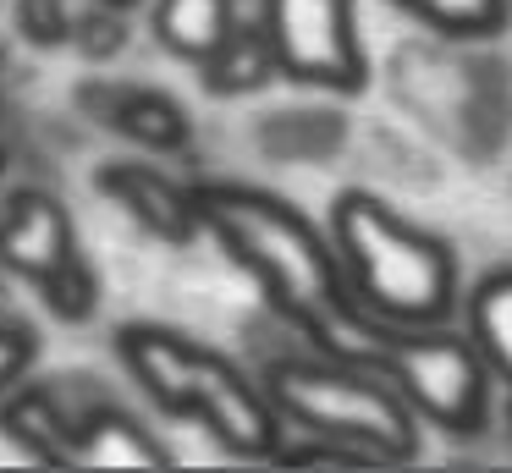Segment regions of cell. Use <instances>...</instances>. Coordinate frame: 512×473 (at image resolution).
<instances>
[{"label": "cell", "instance_id": "cell-1", "mask_svg": "<svg viewBox=\"0 0 512 473\" xmlns=\"http://www.w3.org/2000/svg\"><path fill=\"white\" fill-rule=\"evenodd\" d=\"M204 209V237L265 292L270 314L298 330L303 347L358 358L369 336V308L353 297L336 259L331 226H314L298 204L254 182H193Z\"/></svg>", "mask_w": 512, "mask_h": 473}, {"label": "cell", "instance_id": "cell-2", "mask_svg": "<svg viewBox=\"0 0 512 473\" xmlns=\"http://www.w3.org/2000/svg\"><path fill=\"white\" fill-rule=\"evenodd\" d=\"M116 363L160 413L199 424L226 457L270 462L287 440V418L276 413L265 380L232 363L226 352L193 341L188 330L133 319L116 330Z\"/></svg>", "mask_w": 512, "mask_h": 473}, {"label": "cell", "instance_id": "cell-3", "mask_svg": "<svg viewBox=\"0 0 512 473\" xmlns=\"http://www.w3.org/2000/svg\"><path fill=\"white\" fill-rule=\"evenodd\" d=\"M331 242L353 297L386 325H446L463 308L452 242L413 226L364 187H347L331 204Z\"/></svg>", "mask_w": 512, "mask_h": 473}, {"label": "cell", "instance_id": "cell-4", "mask_svg": "<svg viewBox=\"0 0 512 473\" xmlns=\"http://www.w3.org/2000/svg\"><path fill=\"white\" fill-rule=\"evenodd\" d=\"M276 413L298 435H325L347 446L364 468H402L424 451V418L380 369L331 352H281L259 369Z\"/></svg>", "mask_w": 512, "mask_h": 473}, {"label": "cell", "instance_id": "cell-5", "mask_svg": "<svg viewBox=\"0 0 512 473\" xmlns=\"http://www.w3.org/2000/svg\"><path fill=\"white\" fill-rule=\"evenodd\" d=\"M358 363L386 374L430 429L474 435V429L490 424L496 374H490L479 341L468 330H452V319L446 325H386V319H369Z\"/></svg>", "mask_w": 512, "mask_h": 473}, {"label": "cell", "instance_id": "cell-6", "mask_svg": "<svg viewBox=\"0 0 512 473\" xmlns=\"http://www.w3.org/2000/svg\"><path fill=\"white\" fill-rule=\"evenodd\" d=\"M259 22L276 44L281 77L325 94H358L369 83L358 0H259Z\"/></svg>", "mask_w": 512, "mask_h": 473}, {"label": "cell", "instance_id": "cell-7", "mask_svg": "<svg viewBox=\"0 0 512 473\" xmlns=\"http://www.w3.org/2000/svg\"><path fill=\"white\" fill-rule=\"evenodd\" d=\"M116 402L94 374H50V380H23L17 391L0 396V435L23 457L67 468L72 440L94 407Z\"/></svg>", "mask_w": 512, "mask_h": 473}, {"label": "cell", "instance_id": "cell-8", "mask_svg": "<svg viewBox=\"0 0 512 473\" xmlns=\"http://www.w3.org/2000/svg\"><path fill=\"white\" fill-rule=\"evenodd\" d=\"M78 253L72 215L50 187H12L0 198V270L28 286H45Z\"/></svg>", "mask_w": 512, "mask_h": 473}, {"label": "cell", "instance_id": "cell-9", "mask_svg": "<svg viewBox=\"0 0 512 473\" xmlns=\"http://www.w3.org/2000/svg\"><path fill=\"white\" fill-rule=\"evenodd\" d=\"M94 187H100L111 204H122L149 237L171 242V248H188V242L204 237V209H199V187L166 176L149 160H105L94 171Z\"/></svg>", "mask_w": 512, "mask_h": 473}, {"label": "cell", "instance_id": "cell-10", "mask_svg": "<svg viewBox=\"0 0 512 473\" xmlns=\"http://www.w3.org/2000/svg\"><path fill=\"white\" fill-rule=\"evenodd\" d=\"M78 110L94 121V127L116 132V138L138 143L149 154H177L188 149L193 121L182 110V99H171L166 88L149 83H116V77H89L78 88Z\"/></svg>", "mask_w": 512, "mask_h": 473}, {"label": "cell", "instance_id": "cell-11", "mask_svg": "<svg viewBox=\"0 0 512 473\" xmlns=\"http://www.w3.org/2000/svg\"><path fill=\"white\" fill-rule=\"evenodd\" d=\"M166 462L171 451L133 413H122V402H105L83 418L67 468H166Z\"/></svg>", "mask_w": 512, "mask_h": 473}, {"label": "cell", "instance_id": "cell-12", "mask_svg": "<svg viewBox=\"0 0 512 473\" xmlns=\"http://www.w3.org/2000/svg\"><path fill=\"white\" fill-rule=\"evenodd\" d=\"M199 77H204V88H210V94H221V99L259 94L270 77H281V61H276V44H270L265 22H259V17L254 22L237 17L232 33H226V39L199 61Z\"/></svg>", "mask_w": 512, "mask_h": 473}, {"label": "cell", "instance_id": "cell-13", "mask_svg": "<svg viewBox=\"0 0 512 473\" xmlns=\"http://www.w3.org/2000/svg\"><path fill=\"white\" fill-rule=\"evenodd\" d=\"M237 0H149V33L166 55L199 66L232 33Z\"/></svg>", "mask_w": 512, "mask_h": 473}, {"label": "cell", "instance_id": "cell-14", "mask_svg": "<svg viewBox=\"0 0 512 473\" xmlns=\"http://www.w3.org/2000/svg\"><path fill=\"white\" fill-rule=\"evenodd\" d=\"M463 314H468V336L479 341L490 374L501 391H512V264L479 275L463 292Z\"/></svg>", "mask_w": 512, "mask_h": 473}, {"label": "cell", "instance_id": "cell-15", "mask_svg": "<svg viewBox=\"0 0 512 473\" xmlns=\"http://www.w3.org/2000/svg\"><path fill=\"white\" fill-rule=\"evenodd\" d=\"M441 39H496L512 22V0H391Z\"/></svg>", "mask_w": 512, "mask_h": 473}, {"label": "cell", "instance_id": "cell-16", "mask_svg": "<svg viewBox=\"0 0 512 473\" xmlns=\"http://www.w3.org/2000/svg\"><path fill=\"white\" fill-rule=\"evenodd\" d=\"M34 292L45 297V308L56 319L83 325V319H94V308H100V275H94V264L83 259V253H72V259L61 264L45 286H34Z\"/></svg>", "mask_w": 512, "mask_h": 473}, {"label": "cell", "instance_id": "cell-17", "mask_svg": "<svg viewBox=\"0 0 512 473\" xmlns=\"http://www.w3.org/2000/svg\"><path fill=\"white\" fill-rule=\"evenodd\" d=\"M127 6H116V0H89V6L78 11V22H72V44H78L89 61H105V55H116L127 44Z\"/></svg>", "mask_w": 512, "mask_h": 473}, {"label": "cell", "instance_id": "cell-18", "mask_svg": "<svg viewBox=\"0 0 512 473\" xmlns=\"http://www.w3.org/2000/svg\"><path fill=\"white\" fill-rule=\"evenodd\" d=\"M72 0H17V28H23L28 44L39 50H56V44H72Z\"/></svg>", "mask_w": 512, "mask_h": 473}, {"label": "cell", "instance_id": "cell-19", "mask_svg": "<svg viewBox=\"0 0 512 473\" xmlns=\"http://www.w3.org/2000/svg\"><path fill=\"white\" fill-rule=\"evenodd\" d=\"M34 358H39L34 325H23V319H12V314H0V396L17 391V385L28 380Z\"/></svg>", "mask_w": 512, "mask_h": 473}, {"label": "cell", "instance_id": "cell-20", "mask_svg": "<svg viewBox=\"0 0 512 473\" xmlns=\"http://www.w3.org/2000/svg\"><path fill=\"white\" fill-rule=\"evenodd\" d=\"M501 429H507V446H512V391L501 396Z\"/></svg>", "mask_w": 512, "mask_h": 473}, {"label": "cell", "instance_id": "cell-21", "mask_svg": "<svg viewBox=\"0 0 512 473\" xmlns=\"http://www.w3.org/2000/svg\"><path fill=\"white\" fill-rule=\"evenodd\" d=\"M6 165H12V160H6V143H0V176H6Z\"/></svg>", "mask_w": 512, "mask_h": 473}, {"label": "cell", "instance_id": "cell-22", "mask_svg": "<svg viewBox=\"0 0 512 473\" xmlns=\"http://www.w3.org/2000/svg\"><path fill=\"white\" fill-rule=\"evenodd\" d=\"M116 6H133V0H116Z\"/></svg>", "mask_w": 512, "mask_h": 473}]
</instances>
